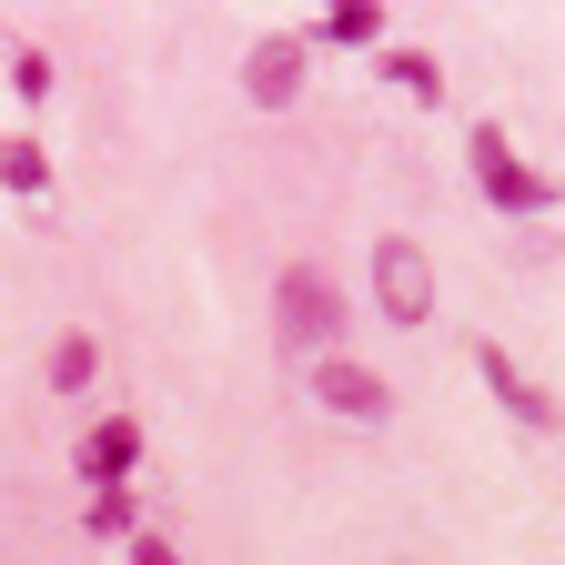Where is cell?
<instances>
[{
  "instance_id": "ba28073f",
  "label": "cell",
  "mask_w": 565,
  "mask_h": 565,
  "mask_svg": "<svg viewBox=\"0 0 565 565\" xmlns=\"http://www.w3.org/2000/svg\"><path fill=\"white\" fill-rule=\"evenodd\" d=\"M0 182H11V192H51V152H41L31 131H11V141H0Z\"/></svg>"
},
{
  "instance_id": "4fadbf2b",
  "label": "cell",
  "mask_w": 565,
  "mask_h": 565,
  "mask_svg": "<svg viewBox=\"0 0 565 565\" xmlns=\"http://www.w3.org/2000/svg\"><path fill=\"white\" fill-rule=\"evenodd\" d=\"M92 535H131V484H102L92 494Z\"/></svg>"
},
{
  "instance_id": "5b68a950",
  "label": "cell",
  "mask_w": 565,
  "mask_h": 565,
  "mask_svg": "<svg viewBox=\"0 0 565 565\" xmlns=\"http://www.w3.org/2000/svg\"><path fill=\"white\" fill-rule=\"evenodd\" d=\"M313 394H323L343 424H384V414H394L384 374H374V364H353V353H323V364H313Z\"/></svg>"
},
{
  "instance_id": "30bf717a",
  "label": "cell",
  "mask_w": 565,
  "mask_h": 565,
  "mask_svg": "<svg viewBox=\"0 0 565 565\" xmlns=\"http://www.w3.org/2000/svg\"><path fill=\"white\" fill-rule=\"evenodd\" d=\"M51 384H61V394L92 384V333H61V343H51Z\"/></svg>"
},
{
  "instance_id": "9c48e42d",
  "label": "cell",
  "mask_w": 565,
  "mask_h": 565,
  "mask_svg": "<svg viewBox=\"0 0 565 565\" xmlns=\"http://www.w3.org/2000/svg\"><path fill=\"white\" fill-rule=\"evenodd\" d=\"M374 31H384L374 0H333V11H323V41H374Z\"/></svg>"
},
{
  "instance_id": "8992f818",
  "label": "cell",
  "mask_w": 565,
  "mask_h": 565,
  "mask_svg": "<svg viewBox=\"0 0 565 565\" xmlns=\"http://www.w3.org/2000/svg\"><path fill=\"white\" fill-rule=\"evenodd\" d=\"M243 92H253L263 111H282V102L303 92V41H294V31H263V41L243 51Z\"/></svg>"
},
{
  "instance_id": "6da1fadb",
  "label": "cell",
  "mask_w": 565,
  "mask_h": 565,
  "mask_svg": "<svg viewBox=\"0 0 565 565\" xmlns=\"http://www.w3.org/2000/svg\"><path fill=\"white\" fill-rule=\"evenodd\" d=\"M374 303H384V323H435V263H424V243H404V233H384L374 243Z\"/></svg>"
},
{
  "instance_id": "8fae6325",
  "label": "cell",
  "mask_w": 565,
  "mask_h": 565,
  "mask_svg": "<svg viewBox=\"0 0 565 565\" xmlns=\"http://www.w3.org/2000/svg\"><path fill=\"white\" fill-rule=\"evenodd\" d=\"M11 92L21 102H51V51H31V41L11 51Z\"/></svg>"
},
{
  "instance_id": "52a82bcc",
  "label": "cell",
  "mask_w": 565,
  "mask_h": 565,
  "mask_svg": "<svg viewBox=\"0 0 565 565\" xmlns=\"http://www.w3.org/2000/svg\"><path fill=\"white\" fill-rule=\"evenodd\" d=\"M131 465H141V424L131 414H102L92 435H82V484L102 494V484H131Z\"/></svg>"
},
{
  "instance_id": "7a4b0ae2",
  "label": "cell",
  "mask_w": 565,
  "mask_h": 565,
  "mask_svg": "<svg viewBox=\"0 0 565 565\" xmlns=\"http://www.w3.org/2000/svg\"><path fill=\"white\" fill-rule=\"evenodd\" d=\"M475 182H484V202H494V212H545V202H555V192H545V172H525V162H515L505 121H475Z\"/></svg>"
},
{
  "instance_id": "7c38bea8",
  "label": "cell",
  "mask_w": 565,
  "mask_h": 565,
  "mask_svg": "<svg viewBox=\"0 0 565 565\" xmlns=\"http://www.w3.org/2000/svg\"><path fill=\"white\" fill-rule=\"evenodd\" d=\"M384 71H394V82H404L414 102H435V92H445V71H435V61H424V51H394Z\"/></svg>"
},
{
  "instance_id": "3957f363",
  "label": "cell",
  "mask_w": 565,
  "mask_h": 565,
  "mask_svg": "<svg viewBox=\"0 0 565 565\" xmlns=\"http://www.w3.org/2000/svg\"><path fill=\"white\" fill-rule=\"evenodd\" d=\"M282 333H294L303 353H333V333H343V294H333L323 263H294V273H282Z\"/></svg>"
},
{
  "instance_id": "277c9868",
  "label": "cell",
  "mask_w": 565,
  "mask_h": 565,
  "mask_svg": "<svg viewBox=\"0 0 565 565\" xmlns=\"http://www.w3.org/2000/svg\"><path fill=\"white\" fill-rule=\"evenodd\" d=\"M475 374L494 384V404H505V414L525 424V435H555V424H565V414H555V394H545V384H535V374L515 364L505 343H475Z\"/></svg>"
}]
</instances>
